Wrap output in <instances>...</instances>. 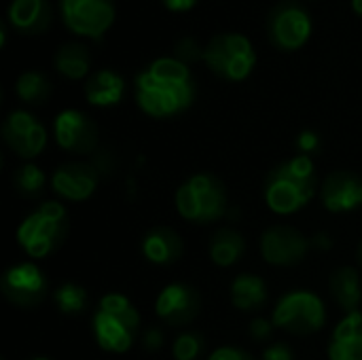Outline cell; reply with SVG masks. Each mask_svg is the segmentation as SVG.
I'll list each match as a JSON object with an SVG mask.
<instances>
[{
  "label": "cell",
  "instance_id": "cell-19",
  "mask_svg": "<svg viewBox=\"0 0 362 360\" xmlns=\"http://www.w3.org/2000/svg\"><path fill=\"white\" fill-rule=\"evenodd\" d=\"M83 93L85 100L95 108L117 106L125 95V79L110 68L95 70L85 79Z\"/></svg>",
  "mask_w": 362,
  "mask_h": 360
},
{
  "label": "cell",
  "instance_id": "cell-7",
  "mask_svg": "<svg viewBox=\"0 0 362 360\" xmlns=\"http://www.w3.org/2000/svg\"><path fill=\"white\" fill-rule=\"evenodd\" d=\"M314 21L310 11L299 0L276 2L265 19L267 40L284 53H295L303 49L312 36Z\"/></svg>",
  "mask_w": 362,
  "mask_h": 360
},
{
  "label": "cell",
  "instance_id": "cell-29",
  "mask_svg": "<svg viewBox=\"0 0 362 360\" xmlns=\"http://www.w3.org/2000/svg\"><path fill=\"white\" fill-rule=\"evenodd\" d=\"M204 49L206 45H202L195 36H182L174 45V57L187 66H193L197 62H204Z\"/></svg>",
  "mask_w": 362,
  "mask_h": 360
},
{
  "label": "cell",
  "instance_id": "cell-1",
  "mask_svg": "<svg viewBox=\"0 0 362 360\" xmlns=\"http://www.w3.org/2000/svg\"><path fill=\"white\" fill-rule=\"evenodd\" d=\"M134 95L140 110L153 119H170L189 110L197 95L191 66L174 55L155 57L134 79Z\"/></svg>",
  "mask_w": 362,
  "mask_h": 360
},
{
  "label": "cell",
  "instance_id": "cell-6",
  "mask_svg": "<svg viewBox=\"0 0 362 360\" xmlns=\"http://www.w3.org/2000/svg\"><path fill=\"white\" fill-rule=\"evenodd\" d=\"M204 64L214 76L227 83H242L257 66V51L246 34L221 32L206 42Z\"/></svg>",
  "mask_w": 362,
  "mask_h": 360
},
{
  "label": "cell",
  "instance_id": "cell-35",
  "mask_svg": "<svg viewBox=\"0 0 362 360\" xmlns=\"http://www.w3.org/2000/svg\"><path fill=\"white\" fill-rule=\"evenodd\" d=\"M161 342H163V335H161L157 329H153V331H148L146 337H144V348H146V350H157V348H161Z\"/></svg>",
  "mask_w": 362,
  "mask_h": 360
},
{
  "label": "cell",
  "instance_id": "cell-18",
  "mask_svg": "<svg viewBox=\"0 0 362 360\" xmlns=\"http://www.w3.org/2000/svg\"><path fill=\"white\" fill-rule=\"evenodd\" d=\"M142 255L153 265H174L185 255L182 238L170 227H153L142 238Z\"/></svg>",
  "mask_w": 362,
  "mask_h": 360
},
{
  "label": "cell",
  "instance_id": "cell-21",
  "mask_svg": "<svg viewBox=\"0 0 362 360\" xmlns=\"http://www.w3.org/2000/svg\"><path fill=\"white\" fill-rule=\"evenodd\" d=\"M53 66L57 74H62L68 81H83L89 76L91 70V51L81 40H68L62 42L55 49Z\"/></svg>",
  "mask_w": 362,
  "mask_h": 360
},
{
  "label": "cell",
  "instance_id": "cell-31",
  "mask_svg": "<svg viewBox=\"0 0 362 360\" xmlns=\"http://www.w3.org/2000/svg\"><path fill=\"white\" fill-rule=\"evenodd\" d=\"M274 320H265V318H255L252 323H250V327H248V333H250V337L255 339V342H267L269 337H272V333H274Z\"/></svg>",
  "mask_w": 362,
  "mask_h": 360
},
{
  "label": "cell",
  "instance_id": "cell-9",
  "mask_svg": "<svg viewBox=\"0 0 362 360\" xmlns=\"http://www.w3.org/2000/svg\"><path fill=\"white\" fill-rule=\"evenodd\" d=\"M272 320L293 335H312L325 327L327 308L312 291H291L276 303Z\"/></svg>",
  "mask_w": 362,
  "mask_h": 360
},
{
  "label": "cell",
  "instance_id": "cell-3",
  "mask_svg": "<svg viewBox=\"0 0 362 360\" xmlns=\"http://www.w3.org/2000/svg\"><path fill=\"white\" fill-rule=\"evenodd\" d=\"M140 331V314L121 293H108L100 299L93 314V335L102 350L112 354L127 352Z\"/></svg>",
  "mask_w": 362,
  "mask_h": 360
},
{
  "label": "cell",
  "instance_id": "cell-34",
  "mask_svg": "<svg viewBox=\"0 0 362 360\" xmlns=\"http://www.w3.org/2000/svg\"><path fill=\"white\" fill-rule=\"evenodd\" d=\"M199 0H161V4L170 11V13H189L191 8H195Z\"/></svg>",
  "mask_w": 362,
  "mask_h": 360
},
{
  "label": "cell",
  "instance_id": "cell-32",
  "mask_svg": "<svg viewBox=\"0 0 362 360\" xmlns=\"http://www.w3.org/2000/svg\"><path fill=\"white\" fill-rule=\"evenodd\" d=\"M208 360H257L255 356H250L248 352L240 350V348H231V346H225V348H218L210 354Z\"/></svg>",
  "mask_w": 362,
  "mask_h": 360
},
{
  "label": "cell",
  "instance_id": "cell-24",
  "mask_svg": "<svg viewBox=\"0 0 362 360\" xmlns=\"http://www.w3.org/2000/svg\"><path fill=\"white\" fill-rule=\"evenodd\" d=\"M208 250H210V259H212L214 265L231 267V265H235L244 257L246 242H244V236L240 231L223 227V229H218L212 236Z\"/></svg>",
  "mask_w": 362,
  "mask_h": 360
},
{
  "label": "cell",
  "instance_id": "cell-17",
  "mask_svg": "<svg viewBox=\"0 0 362 360\" xmlns=\"http://www.w3.org/2000/svg\"><path fill=\"white\" fill-rule=\"evenodd\" d=\"M6 23L17 34L40 36L53 23L51 0H11L6 6Z\"/></svg>",
  "mask_w": 362,
  "mask_h": 360
},
{
  "label": "cell",
  "instance_id": "cell-22",
  "mask_svg": "<svg viewBox=\"0 0 362 360\" xmlns=\"http://www.w3.org/2000/svg\"><path fill=\"white\" fill-rule=\"evenodd\" d=\"M269 299L267 284L255 274H240L231 282V303L240 312H259Z\"/></svg>",
  "mask_w": 362,
  "mask_h": 360
},
{
  "label": "cell",
  "instance_id": "cell-12",
  "mask_svg": "<svg viewBox=\"0 0 362 360\" xmlns=\"http://www.w3.org/2000/svg\"><path fill=\"white\" fill-rule=\"evenodd\" d=\"M53 136L59 149L74 153V155L93 153L98 146V138H100L95 121L78 108H66L55 117Z\"/></svg>",
  "mask_w": 362,
  "mask_h": 360
},
{
  "label": "cell",
  "instance_id": "cell-28",
  "mask_svg": "<svg viewBox=\"0 0 362 360\" xmlns=\"http://www.w3.org/2000/svg\"><path fill=\"white\" fill-rule=\"evenodd\" d=\"M204 350H206V339H204V335H199L195 331H187V333L178 335L172 346V354L176 360H197Z\"/></svg>",
  "mask_w": 362,
  "mask_h": 360
},
{
  "label": "cell",
  "instance_id": "cell-30",
  "mask_svg": "<svg viewBox=\"0 0 362 360\" xmlns=\"http://www.w3.org/2000/svg\"><path fill=\"white\" fill-rule=\"evenodd\" d=\"M297 151H299V155H305V157H310V155H314V153H318L320 151V136L316 134V132H312V129H303L299 136H297Z\"/></svg>",
  "mask_w": 362,
  "mask_h": 360
},
{
  "label": "cell",
  "instance_id": "cell-15",
  "mask_svg": "<svg viewBox=\"0 0 362 360\" xmlns=\"http://www.w3.org/2000/svg\"><path fill=\"white\" fill-rule=\"evenodd\" d=\"M102 170L89 161H70L59 166L51 176L53 191L68 202L89 199L100 182Z\"/></svg>",
  "mask_w": 362,
  "mask_h": 360
},
{
  "label": "cell",
  "instance_id": "cell-38",
  "mask_svg": "<svg viewBox=\"0 0 362 360\" xmlns=\"http://www.w3.org/2000/svg\"><path fill=\"white\" fill-rule=\"evenodd\" d=\"M30 360H49V359H45V356H34V359H30Z\"/></svg>",
  "mask_w": 362,
  "mask_h": 360
},
{
  "label": "cell",
  "instance_id": "cell-2",
  "mask_svg": "<svg viewBox=\"0 0 362 360\" xmlns=\"http://www.w3.org/2000/svg\"><path fill=\"white\" fill-rule=\"evenodd\" d=\"M318 191V176L312 157L297 155L276 166L265 178V204L276 214H295L305 208Z\"/></svg>",
  "mask_w": 362,
  "mask_h": 360
},
{
  "label": "cell",
  "instance_id": "cell-8",
  "mask_svg": "<svg viewBox=\"0 0 362 360\" xmlns=\"http://www.w3.org/2000/svg\"><path fill=\"white\" fill-rule=\"evenodd\" d=\"M64 28L81 38L100 42L117 19L115 0H57Z\"/></svg>",
  "mask_w": 362,
  "mask_h": 360
},
{
  "label": "cell",
  "instance_id": "cell-16",
  "mask_svg": "<svg viewBox=\"0 0 362 360\" xmlns=\"http://www.w3.org/2000/svg\"><path fill=\"white\" fill-rule=\"evenodd\" d=\"M322 204L329 212L344 214L362 208V178L350 170L329 174L320 191Z\"/></svg>",
  "mask_w": 362,
  "mask_h": 360
},
{
  "label": "cell",
  "instance_id": "cell-13",
  "mask_svg": "<svg viewBox=\"0 0 362 360\" xmlns=\"http://www.w3.org/2000/svg\"><path fill=\"white\" fill-rule=\"evenodd\" d=\"M199 310H202V295L195 286L187 282L168 284L155 301V312L159 320H163L170 327L191 325L199 316Z\"/></svg>",
  "mask_w": 362,
  "mask_h": 360
},
{
  "label": "cell",
  "instance_id": "cell-26",
  "mask_svg": "<svg viewBox=\"0 0 362 360\" xmlns=\"http://www.w3.org/2000/svg\"><path fill=\"white\" fill-rule=\"evenodd\" d=\"M13 187H15V191H17L21 197L34 199V197H38V195L45 191V187H47V176H45V172H42L38 166H34V163H23V166H19V168L13 172Z\"/></svg>",
  "mask_w": 362,
  "mask_h": 360
},
{
  "label": "cell",
  "instance_id": "cell-27",
  "mask_svg": "<svg viewBox=\"0 0 362 360\" xmlns=\"http://www.w3.org/2000/svg\"><path fill=\"white\" fill-rule=\"evenodd\" d=\"M53 301L57 310L66 316H76L87 308V291L81 284L64 282L53 291Z\"/></svg>",
  "mask_w": 362,
  "mask_h": 360
},
{
  "label": "cell",
  "instance_id": "cell-20",
  "mask_svg": "<svg viewBox=\"0 0 362 360\" xmlns=\"http://www.w3.org/2000/svg\"><path fill=\"white\" fill-rule=\"evenodd\" d=\"M331 360H362V312L346 314L329 339Z\"/></svg>",
  "mask_w": 362,
  "mask_h": 360
},
{
  "label": "cell",
  "instance_id": "cell-23",
  "mask_svg": "<svg viewBox=\"0 0 362 360\" xmlns=\"http://www.w3.org/2000/svg\"><path fill=\"white\" fill-rule=\"evenodd\" d=\"M329 289L331 295L335 299V303L346 312H358V306L362 301V289H361V276L354 267H339L333 272L331 280H329Z\"/></svg>",
  "mask_w": 362,
  "mask_h": 360
},
{
  "label": "cell",
  "instance_id": "cell-37",
  "mask_svg": "<svg viewBox=\"0 0 362 360\" xmlns=\"http://www.w3.org/2000/svg\"><path fill=\"white\" fill-rule=\"evenodd\" d=\"M358 259H361V265H362V244H361V248H358Z\"/></svg>",
  "mask_w": 362,
  "mask_h": 360
},
{
  "label": "cell",
  "instance_id": "cell-4",
  "mask_svg": "<svg viewBox=\"0 0 362 360\" xmlns=\"http://www.w3.org/2000/svg\"><path fill=\"white\" fill-rule=\"evenodd\" d=\"M70 219L59 202H42L32 210L17 229V244L30 259H45L53 255L68 238Z\"/></svg>",
  "mask_w": 362,
  "mask_h": 360
},
{
  "label": "cell",
  "instance_id": "cell-11",
  "mask_svg": "<svg viewBox=\"0 0 362 360\" xmlns=\"http://www.w3.org/2000/svg\"><path fill=\"white\" fill-rule=\"evenodd\" d=\"M4 144L21 159L38 157L47 146V129L30 110L15 108L11 110L0 127Z\"/></svg>",
  "mask_w": 362,
  "mask_h": 360
},
{
  "label": "cell",
  "instance_id": "cell-10",
  "mask_svg": "<svg viewBox=\"0 0 362 360\" xmlns=\"http://www.w3.org/2000/svg\"><path fill=\"white\" fill-rule=\"evenodd\" d=\"M0 291L11 306L21 310H32L40 306L49 295V280L36 263L25 261V263L11 265L2 274Z\"/></svg>",
  "mask_w": 362,
  "mask_h": 360
},
{
  "label": "cell",
  "instance_id": "cell-14",
  "mask_svg": "<svg viewBox=\"0 0 362 360\" xmlns=\"http://www.w3.org/2000/svg\"><path fill=\"white\" fill-rule=\"evenodd\" d=\"M310 240L288 225H274L261 236V255L267 263L278 267L297 265L305 259Z\"/></svg>",
  "mask_w": 362,
  "mask_h": 360
},
{
  "label": "cell",
  "instance_id": "cell-36",
  "mask_svg": "<svg viewBox=\"0 0 362 360\" xmlns=\"http://www.w3.org/2000/svg\"><path fill=\"white\" fill-rule=\"evenodd\" d=\"M350 6L358 17H362V0H350Z\"/></svg>",
  "mask_w": 362,
  "mask_h": 360
},
{
  "label": "cell",
  "instance_id": "cell-25",
  "mask_svg": "<svg viewBox=\"0 0 362 360\" xmlns=\"http://www.w3.org/2000/svg\"><path fill=\"white\" fill-rule=\"evenodd\" d=\"M53 93L51 79L40 70H25L15 81V95L28 106L45 104Z\"/></svg>",
  "mask_w": 362,
  "mask_h": 360
},
{
  "label": "cell",
  "instance_id": "cell-5",
  "mask_svg": "<svg viewBox=\"0 0 362 360\" xmlns=\"http://www.w3.org/2000/svg\"><path fill=\"white\" fill-rule=\"evenodd\" d=\"M178 214L195 225H210L227 210V189L210 172L189 176L176 191Z\"/></svg>",
  "mask_w": 362,
  "mask_h": 360
},
{
  "label": "cell",
  "instance_id": "cell-33",
  "mask_svg": "<svg viewBox=\"0 0 362 360\" xmlns=\"http://www.w3.org/2000/svg\"><path fill=\"white\" fill-rule=\"evenodd\" d=\"M263 359L265 360H295L293 350L286 346V344H272L265 348L263 352Z\"/></svg>",
  "mask_w": 362,
  "mask_h": 360
}]
</instances>
